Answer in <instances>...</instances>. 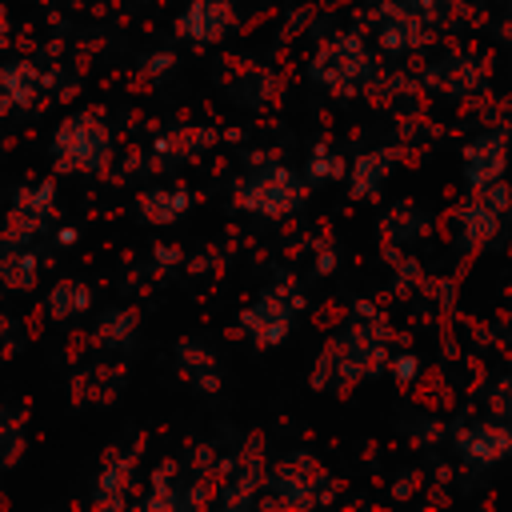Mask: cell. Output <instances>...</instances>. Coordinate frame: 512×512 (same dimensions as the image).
<instances>
[{
	"instance_id": "52a82bcc",
	"label": "cell",
	"mask_w": 512,
	"mask_h": 512,
	"mask_svg": "<svg viewBox=\"0 0 512 512\" xmlns=\"http://www.w3.org/2000/svg\"><path fill=\"white\" fill-rule=\"evenodd\" d=\"M500 216H504V208H496L484 192H476V196L460 208V244H464L468 252H480L484 244H492L496 232H500Z\"/></svg>"
},
{
	"instance_id": "8992f818",
	"label": "cell",
	"mask_w": 512,
	"mask_h": 512,
	"mask_svg": "<svg viewBox=\"0 0 512 512\" xmlns=\"http://www.w3.org/2000/svg\"><path fill=\"white\" fill-rule=\"evenodd\" d=\"M176 28H180V36L200 40V44L224 40L232 28V8H228V0H192Z\"/></svg>"
},
{
	"instance_id": "3957f363",
	"label": "cell",
	"mask_w": 512,
	"mask_h": 512,
	"mask_svg": "<svg viewBox=\"0 0 512 512\" xmlns=\"http://www.w3.org/2000/svg\"><path fill=\"white\" fill-rule=\"evenodd\" d=\"M296 308H300V296L288 300V292L272 288V292H264V296L244 312V332H248L260 348H272V344H280V340L288 336Z\"/></svg>"
},
{
	"instance_id": "30bf717a",
	"label": "cell",
	"mask_w": 512,
	"mask_h": 512,
	"mask_svg": "<svg viewBox=\"0 0 512 512\" xmlns=\"http://www.w3.org/2000/svg\"><path fill=\"white\" fill-rule=\"evenodd\" d=\"M420 376V360L412 356V352H400L396 360H392V380L396 384H412Z\"/></svg>"
},
{
	"instance_id": "277c9868",
	"label": "cell",
	"mask_w": 512,
	"mask_h": 512,
	"mask_svg": "<svg viewBox=\"0 0 512 512\" xmlns=\"http://www.w3.org/2000/svg\"><path fill=\"white\" fill-rule=\"evenodd\" d=\"M508 168V140L504 132H484V136H472L468 148H464V184L468 188H488L504 176Z\"/></svg>"
},
{
	"instance_id": "5b68a950",
	"label": "cell",
	"mask_w": 512,
	"mask_h": 512,
	"mask_svg": "<svg viewBox=\"0 0 512 512\" xmlns=\"http://www.w3.org/2000/svg\"><path fill=\"white\" fill-rule=\"evenodd\" d=\"M456 448L468 464L476 468H488L504 456H512V428L508 424H496V420H484V424H468L456 432Z\"/></svg>"
},
{
	"instance_id": "6da1fadb",
	"label": "cell",
	"mask_w": 512,
	"mask_h": 512,
	"mask_svg": "<svg viewBox=\"0 0 512 512\" xmlns=\"http://www.w3.org/2000/svg\"><path fill=\"white\" fill-rule=\"evenodd\" d=\"M236 200H240V208L260 212V216H288L304 200V184H300V176L292 168L268 164V168L252 172L248 180H240Z\"/></svg>"
},
{
	"instance_id": "8fae6325",
	"label": "cell",
	"mask_w": 512,
	"mask_h": 512,
	"mask_svg": "<svg viewBox=\"0 0 512 512\" xmlns=\"http://www.w3.org/2000/svg\"><path fill=\"white\" fill-rule=\"evenodd\" d=\"M332 268H336V260H332V248H324V252H316V272H324V276H328Z\"/></svg>"
},
{
	"instance_id": "7a4b0ae2",
	"label": "cell",
	"mask_w": 512,
	"mask_h": 512,
	"mask_svg": "<svg viewBox=\"0 0 512 512\" xmlns=\"http://www.w3.org/2000/svg\"><path fill=\"white\" fill-rule=\"evenodd\" d=\"M368 76V56L356 36H336L316 56V80L332 92H352Z\"/></svg>"
},
{
	"instance_id": "9c48e42d",
	"label": "cell",
	"mask_w": 512,
	"mask_h": 512,
	"mask_svg": "<svg viewBox=\"0 0 512 512\" xmlns=\"http://www.w3.org/2000/svg\"><path fill=\"white\" fill-rule=\"evenodd\" d=\"M312 176H324V180H332V176H344V160L336 156V152H328V148H312Z\"/></svg>"
},
{
	"instance_id": "ba28073f",
	"label": "cell",
	"mask_w": 512,
	"mask_h": 512,
	"mask_svg": "<svg viewBox=\"0 0 512 512\" xmlns=\"http://www.w3.org/2000/svg\"><path fill=\"white\" fill-rule=\"evenodd\" d=\"M388 168H392V156L388 152H364V156H356L352 160V196H360V200L372 196L384 184Z\"/></svg>"
}]
</instances>
